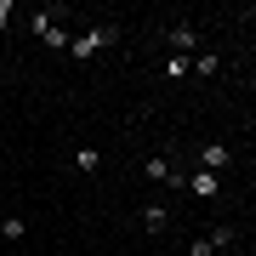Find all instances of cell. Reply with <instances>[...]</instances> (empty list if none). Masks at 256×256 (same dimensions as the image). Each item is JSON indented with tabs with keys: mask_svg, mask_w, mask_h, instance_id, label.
I'll return each instance as SVG.
<instances>
[{
	"mask_svg": "<svg viewBox=\"0 0 256 256\" xmlns=\"http://www.w3.org/2000/svg\"><path fill=\"white\" fill-rule=\"evenodd\" d=\"M234 256H250V250H234Z\"/></svg>",
	"mask_w": 256,
	"mask_h": 256,
	"instance_id": "cell-14",
	"label": "cell"
},
{
	"mask_svg": "<svg viewBox=\"0 0 256 256\" xmlns=\"http://www.w3.org/2000/svg\"><path fill=\"white\" fill-rule=\"evenodd\" d=\"M12 23V0H0V28H6Z\"/></svg>",
	"mask_w": 256,
	"mask_h": 256,
	"instance_id": "cell-13",
	"label": "cell"
},
{
	"mask_svg": "<svg viewBox=\"0 0 256 256\" xmlns=\"http://www.w3.org/2000/svg\"><path fill=\"white\" fill-rule=\"evenodd\" d=\"M171 57H194V46H200V34H194V23H171Z\"/></svg>",
	"mask_w": 256,
	"mask_h": 256,
	"instance_id": "cell-4",
	"label": "cell"
},
{
	"mask_svg": "<svg viewBox=\"0 0 256 256\" xmlns=\"http://www.w3.org/2000/svg\"><path fill=\"white\" fill-rule=\"evenodd\" d=\"M222 68V57H210V52H200V57H194V63H188V74H200V80H210V74H216Z\"/></svg>",
	"mask_w": 256,
	"mask_h": 256,
	"instance_id": "cell-9",
	"label": "cell"
},
{
	"mask_svg": "<svg viewBox=\"0 0 256 256\" xmlns=\"http://www.w3.org/2000/svg\"><path fill=\"white\" fill-rule=\"evenodd\" d=\"M28 23H34V34L46 40L52 52H63V46H68V34H63V28H57V12H34V18H28Z\"/></svg>",
	"mask_w": 256,
	"mask_h": 256,
	"instance_id": "cell-2",
	"label": "cell"
},
{
	"mask_svg": "<svg viewBox=\"0 0 256 256\" xmlns=\"http://www.w3.org/2000/svg\"><path fill=\"white\" fill-rule=\"evenodd\" d=\"M188 63L194 57H165V80H188Z\"/></svg>",
	"mask_w": 256,
	"mask_h": 256,
	"instance_id": "cell-11",
	"label": "cell"
},
{
	"mask_svg": "<svg viewBox=\"0 0 256 256\" xmlns=\"http://www.w3.org/2000/svg\"><path fill=\"white\" fill-rule=\"evenodd\" d=\"M142 171H148V182H182V171H176V165L165 160V154H154V160L142 165Z\"/></svg>",
	"mask_w": 256,
	"mask_h": 256,
	"instance_id": "cell-5",
	"label": "cell"
},
{
	"mask_svg": "<svg viewBox=\"0 0 256 256\" xmlns=\"http://www.w3.org/2000/svg\"><path fill=\"white\" fill-rule=\"evenodd\" d=\"M234 165V148L228 142H210V148H200V171H210V176H222Z\"/></svg>",
	"mask_w": 256,
	"mask_h": 256,
	"instance_id": "cell-3",
	"label": "cell"
},
{
	"mask_svg": "<svg viewBox=\"0 0 256 256\" xmlns=\"http://www.w3.org/2000/svg\"><path fill=\"white\" fill-rule=\"evenodd\" d=\"M205 245H210V256H222V250L234 245V228H228V222H222V228H210V234H205Z\"/></svg>",
	"mask_w": 256,
	"mask_h": 256,
	"instance_id": "cell-8",
	"label": "cell"
},
{
	"mask_svg": "<svg viewBox=\"0 0 256 256\" xmlns=\"http://www.w3.org/2000/svg\"><path fill=\"white\" fill-rule=\"evenodd\" d=\"M182 182H188L194 194H200V200H210V194L222 188V176H210V171H194V176H182Z\"/></svg>",
	"mask_w": 256,
	"mask_h": 256,
	"instance_id": "cell-6",
	"label": "cell"
},
{
	"mask_svg": "<svg viewBox=\"0 0 256 256\" xmlns=\"http://www.w3.org/2000/svg\"><path fill=\"white\" fill-rule=\"evenodd\" d=\"M97 165H102L97 148H74V171H97Z\"/></svg>",
	"mask_w": 256,
	"mask_h": 256,
	"instance_id": "cell-10",
	"label": "cell"
},
{
	"mask_svg": "<svg viewBox=\"0 0 256 256\" xmlns=\"http://www.w3.org/2000/svg\"><path fill=\"white\" fill-rule=\"evenodd\" d=\"M142 228L148 234H165V228H171V210H165V205H148L142 210Z\"/></svg>",
	"mask_w": 256,
	"mask_h": 256,
	"instance_id": "cell-7",
	"label": "cell"
},
{
	"mask_svg": "<svg viewBox=\"0 0 256 256\" xmlns=\"http://www.w3.org/2000/svg\"><path fill=\"white\" fill-rule=\"evenodd\" d=\"M0 234H6V239H23L28 222H23V216H6V222H0Z\"/></svg>",
	"mask_w": 256,
	"mask_h": 256,
	"instance_id": "cell-12",
	"label": "cell"
},
{
	"mask_svg": "<svg viewBox=\"0 0 256 256\" xmlns=\"http://www.w3.org/2000/svg\"><path fill=\"white\" fill-rule=\"evenodd\" d=\"M114 40H120V28L114 23H97V28H86L80 40H68V57H74V63H92L102 46H114Z\"/></svg>",
	"mask_w": 256,
	"mask_h": 256,
	"instance_id": "cell-1",
	"label": "cell"
}]
</instances>
